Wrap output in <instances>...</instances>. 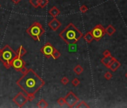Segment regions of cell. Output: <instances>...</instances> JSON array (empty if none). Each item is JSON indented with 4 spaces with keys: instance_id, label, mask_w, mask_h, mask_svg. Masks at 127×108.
<instances>
[{
    "instance_id": "30bf717a",
    "label": "cell",
    "mask_w": 127,
    "mask_h": 108,
    "mask_svg": "<svg viewBox=\"0 0 127 108\" xmlns=\"http://www.w3.org/2000/svg\"><path fill=\"white\" fill-rule=\"evenodd\" d=\"M48 25L52 30L57 31L58 29V28L61 26V23L59 22L58 19H56V17H54L50 22H49Z\"/></svg>"
},
{
    "instance_id": "836d02e7",
    "label": "cell",
    "mask_w": 127,
    "mask_h": 108,
    "mask_svg": "<svg viewBox=\"0 0 127 108\" xmlns=\"http://www.w3.org/2000/svg\"><path fill=\"white\" fill-rule=\"evenodd\" d=\"M0 7H1V5H0Z\"/></svg>"
},
{
    "instance_id": "4316f807",
    "label": "cell",
    "mask_w": 127,
    "mask_h": 108,
    "mask_svg": "<svg viewBox=\"0 0 127 108\" xmlns=\"http://www.w3.org/2000/svg\"><path fill=\"white\" fill-rule=\"evenodd\" d=\"M88 8L86 5H81L80 7V11L81 13H86L88 11Z\"/></svg>"
},
{
    "instance_id": "d6a6232c",
    "label": "cell",
    "mask_w": 127,
    "mask_h": 108,
    "mask_svg": "<svg viewBox=\"0 0 127 108\" xmlns=\"http://www.w3.org/2000/svg\"><path fill=\"white\" fill-rule=\"evenodd\" d=\"M126 77H127V74H126Z\"/></svg>"
},
{
    "instance_id": "44dd1931",
    "label": "cell",
    "mask_w": 127,
    "mask_h": 108,
    "mask_svg": "<svg viewBox=\"0 0 127 108\" xmlns=\"http://www.w3.org/2000/svg\"><path fill=\"white\" fill-rule=\"evenodd\" d=\"M39 1L40 0H29V3L31 5H32L35 8H37L39 7Z\"/></svg>"
},
{
    "instance_id": "277c9868",
    "label": "cell",
    "mask_w": 127,
    "mask_h": 108,
    "mask_svg": "<svg viewBox=\"0 0 127 108\" xmlns=\"http://www.w3.org/2000/svg\"><path fill=\"white\" fill-rule=\"evenodd\" d=\"M26 33L36 41H40V38L45 33V29L39 22L33 23L26 29Z\"/></svg>"
},
{
    "instance_id": "e0dca14e",
    "label": "cell",
    "mask_w": 127,
    "mask_h": 108,
    "mask_svg": "<svg viewBox=\"0 0 127 108\" xmlns=\"http://www.w3.org/2000/svg\"><path fill=\"white\" fill-rule=\"evenodd\" d=\"M84 40H85L88 43H91L92 41L93 40V35H92V34H91V32H88L85 35H84Z\"/></svg>"
},
{
    "instance_id": "484cf974",
    "label": "cell",
    "mask_w": 127,
    "mask_h": 108,
    "mask_svg": "<svg viewBox=\"0 0 127 108\" xmlns=\"http://www.w3.org/2000/svg\"><path fill=\"white\" fill-rule=\"evenodd\" d=\"M27 97H28V100H29V101H32L35 99V94L27 95Z\"/></svg>"
},
{
    "instance_id": "4dcf8cb0",
    "label": "cell",
    "mask_w": 127,
    "mask_h": 108,
    "mask_svg": "<svg viewBox=\"0 0 127 108\" xmlns=\"http://www.w3.org/2000/svg\"><path fill=\"white\" fill-rule=\"evenodd\" d=\"M11 1H12V2H13L14 4H18L21 1V0H11Z\"/></svg>"
},
{
    "instance_id": "7402d4cb",
    "label": "cell",
    "mask_w": 127,
    "mask_h": 108,
    "mask_svg": "<svg viewBox=\"0 0 127 108\" xmlns=\"http://www.w3.org/2000/svg\"><path fill=\"white\" fill-rule=\"evenodd\" d=\"M76 107H77V108H84V107H89V106L87 104V103L85 102V101H81L80 103H79V104L78 105H76L75 106Z\"/></svg>"
},
{
    "instance_id": "cb8c5ba5",
    "label": "cell",
    "mask_w": 127,
    "mask_h": 108,
    "mask_svg": "<svg viewBox=\"0 0 127 108\" xmlns=\"http://www.w3.org/2000/svg\"><path fill=\"white\" fill-rule=\"evenodd\" d=\"M69 80L68 77H63L62 79L61 80V83L63 85H67V84L69 83Z\"/></svg>"
},
{
    "instance_id": "9c48e42d",
    "label": "cell",
    "mask_w": 127,
    "mask_h": 108,
    "mask_svg": "<svg viewBox=\"0 0 127 108\" xmlns=\"http://www.w3.org/2000/svg\"><path fill=\"white\" fill-rule=\"evenodd\" d=\"M54 47L49 43L47 42L44 47H42L40 49V52L43 53L47 59H49L50 57H52L53 50H54Z\"/></svg>"
},
{
    "instance_id": "8992f818",
    "label": "cell",
    "mask_w": 127,
    "mask_h": 108,
    "mask_svg": "<svg viewBox=\"0 0 127 108\" xmlns=\"http://www.w3.org/2000/svg\"><path fill=\"white\" fill-rule=\"evenodd\" d=\"M64 99L66 104L69 107H74L76 105V104H78V102L79 101V98L71 91L68 92L67 95L64 97Z\"/></svg>"
},
{
    "instance_id": "d6986e66",
    "label": "cell",
    "mask_w": 127,
    "mask_h": 108,
    "mask_svg": "<svg viewBox=\"0 0 127 108\" xmlns=\"http://www.w3.org/2000/svg\"><path fill=\"white\" fill-rule=\"evenodd\" d=\"M61 53L57 50V49H54L53 50V53H52V57L54 59H58L60 56H61Z\"/></svg>"
},
{
    "instance_id": "d4e9b609",
    "label": "cell",
    "mask_w": 127,
    "mask_h": 108,
    "mask_svg": "<svg viewBox=\"0 0 127 108\" xmlns=\"http://www.w3.org/2000/svg\"><path fill=\"white\" fill-rule=\"evenodd\" d=\"M79 83H80V81H79V80L78 79V78H74L73 80H72V85L73 86H79Z\"/></svg>"
},
{
    "instance_id": "1f68e13d",
    "label": "cell",
    "mask_w": 127,
    "mask_h": 108,
    "mask_svg": "<svg viewBox=\"0 0 127 108\" xmlns=\"http://www.w3.org/2000/svg\"><path fill=\"white\" fill-rule=\"evenodd\" d=\"M76 47H73V49H76ZM69 51H70V52H71V51H72V50H70Z\"/></svg>"
},
{
    "instance_id": "ac0fdd59",
    "label": "cell",
    "mask_w": 127,
    "mask_h": 108,
    "mask_svg": "<svg viewBox=\"0 0 127 108\" xmlns=\"http://www.w3.org/2000/svg\"><path fill=\"white\" fill-rule=\"evenodd\" d=\"M83 71H84V69H83V68L81 66V65H77L74 68H73V71L76 73V74H77V75H80L82 72H83Z\"/></svg>"
},
{
    "instance_id": "5b68a950",
    "label": "cell",
    "mask_w": 127,
    "mask_h": 108,
    "mask_svg": "<svg viewBox=\"0 0 127 108\" xmlns=\"http://www.w3.org/2000/svg\"><path fill=\"white\" fill-rule=\"evenodd\" d=\"M10 65L13 69H15L17 71H20L22 68L25 66V63L24 60L22 59V57L17 54L16 56L11 60Z\"/></svg>"
},
{
    "instance_id": "603a6c76",
    "label": "cell",
    "mask_w": 127,
    "mask_h": 108,
    "mask_svg": "<svg viewBox=\"0 0 127 108\" xmlns=\"http://www.w3.org/2000/svg\"><path fill=\"white\" fill-rule=\"evenodd\" d=\"M57 103H58V104L59 106H61V107H62V106H64V104H66L64 98H58V99L57 100Z\"/></svg>"
},
{
    "instance_id": "52a82bcc",
    "label": "cell",
    "mask_w": 127,
    "mask_h": 108,
    "mask_svg": "<svg viewBox=\"0 0 127 108\" xmlns=\"http://www.w3.org/2000/svg\"><path fill=\"white\" fill-rule=\"evenodd\" d=\"M28 101H29V100H28L27 95H25L22 92H19V93L13 98V102L19 107H23Z\"/></svg>"
},
{
    "instance_id": "4fadbf2b",
    "label": "cell",
    "mask_w": 127,
    "mask_h": 108,
    "mask_svg": "<svg viewBox=\"0 0 127 108\" xmlns=\"http://www.w3.org/2000/svg\"><path fill=\"white\" fill-rule=\"evenodd\" d=\"M120 66V63L119 62H118L117 60L115 59L114 61H113V62L111 64V65L109 66V68H110L111 71H116Z\"/></svg>"
},
{
    "instance_id": "3957f363",
    "label": "cell",
    "mask_w": 127,
    "mask_h": 108,
    "mask_svg": "<svg viewBox=\"0 0 127 108\" xmlns=\"http://www.w3.org/2000/svg\"><path fill=\"white\" fill-rule=\"evenodd\" d=\"M16 55L17 53L9 45H5L4 47L0 49V61L3 63L5 68L9 69L11 68L10 63Z\"/></svg>"
},
{
    "instance_id": "7a4b0ae2",
    "label": "cell",
    "mask_w": 127,
    "mask_h": 108,
    "mask_svg": "<svg viewBox=\"0 0 127 108\" xmlns=\"http://www.w3.org/2000/svg\"><path fill=\"white\" fill-rule=\"evenodd\" d=\"M59 37L68 45L76 44L77 41L83 37V34L74 24L69 23L59 34Z\"/></svg>"
},
{
    "instance_id": "9a60e30c",
    "label": "cell",
    "mask_w": 127,
    "mask_h": 108,
    "mask_svg": "<svg viewBox=\"0 0 127 108\" xmlns=\"http://www.w3.org/2000/svg\"><path fill=\"white\" fill-rule=\"evenodd\" d=\"M37 107L39 108H46L48 107V103L44 99H40L37 103Z\"/></svg>"
},
{
    "instance_id": "f546056e",
    "label": "cell",
    "mask_w": 127,
    "mask_h": 108,
    "mask_svg": "<svg viewBox=\"0 0 127 108\" xmlns=\"http://www.w3.org/2000/svg\"><path fill=\"white\" fill-rule=\"evenodd\" d=\"M103 55H104V56H108L111 55V53L108 50H105V51L103 52Z\"/></svg>"
},
{
    "instance_id": "2e32d148",
    "label": "cell",
    "mask_w": 127,
    "mask_h": 108,
    "mask_svg": "<svg viewBox=\"0 0 127 108\" xmlns=\"http://www.w3.org/2000/svg\"><path fill=\"white\" fill-rule=\"evenodd\" d=\"M105 32H106L108 35H113V34L115 33V28L113 27L111 25H109V26L106 28V29H105Z\"/></svg>"
},
{
    "instance_id": "ffe728a7",
    "label": "cell",
    "mask_w": 127,
    "mask_h": 108,
    "mask_svg": "<svg viewBox=\"0 0 127 108\" xmlns=\"http://www.w3.org/2000/svg\"><path fill=\"white\" fill-rule=\"evenodd\" d=\"M49 3V0H40L39 1V7L41 8H45Z\"/></svg>"
},
{
    "instance_id": "f1b7e54d",
    "label": "cell",
    "mask_w": 127,
    "mask_h": 108,
    "mask_svg": "<svg viewBox=\"0 0 127 108\" xmlns=\"http://www.w3.org/2000/svg\"><path fill=\"white\" fill-rule=\"evenodd\" d=\"M27 70H28V69L26 68V67H25V66H24L23 68H22L20 69V73H22V74H25V73L27 71Z\"/></svg>"
},
{
    "instance_id": "7c38bea8",
    "label": "cell",
    "mask_w": 127,
    "mask_h": 108,
    "mask_svg": "<svg viewBox=\"0 0 127 108\" xmlns=\"http://www.w3.org/2000/svg\"><path fill=\"white\" fill-rule=\"evenodd\" d=\"M61 11L60 10L56 7V6H53L49 11V14L51 15L52 17H58V15L60 14Z\"/></svg>"
},
{
    "instance_id": "8fae6325",
    "label": "cell",
    "mask_w": 127,
    "mask_h": 108,
    "mask_svg": "<svg viewBox=\"0 0 127 108\" xmlns=\"http://www.w3.org/2000/svg\"><path fill=\"white\" fill-rule=\"evenodd\" d=\"M115 60V58L112 57L111 55L108 56H105L103 59H102V62L107 67V68H109V66L111 65V64L113 62V61Z\"/></svg>"
},
{
    "instance_id": "83f0119b",
    "label": "cell",
    "mask_w": 127,
    "mask_h": 108,
    "mask_svg": "<svg viewBox=\"0 0 127 108\" xmlns=\"http://www.w3.org/2000/svg\"><path fill=\"white\" fill-rule=\"evenodd\" d=\"M112 77V74L110 73V72H106L105 73V78L106 79V80H110L111 78Z\"/></svg>"
},
{
    "instance_id": "6da1fadb",
    "label": "cell",
    "mask_w": 127,
    "mask_h": 108,
    "mask_svg": "<svg viewBox=\"0 0 127 108\" xmlns=\"http://www.w3.org/2000/svg\"><path fill=\"white\" fill-rule=\"evenodd\" d=\"M17 85L26 95H29L37 93L45 85V82L35 71L29 68L17 81Z\"/></svg>"
},
{
    "instance_id": "5bb4252c",
    "label": "cell",
    "mask_w": 127,
    "mask_h": 108,
    "mask_svg": "<svg viewBox=\"0 0 127 108\" xmlns=\"http://www.w3.org/2000/svg\"><path fill=\"white\" fill-rule=\"evenodd\" d=\"M27 53V50L26 49L23 47V46H20V47H18V49L17 50V54L20 56H25V54Z\"/></svg>"
},
{
    "instance_id": "ba28073f",
    "label": "cell",
    "mask_w": 127,
    "mask_h": 108,
    "mask_svg": "<svg viewBox=\"0 0 127 108\" xmlns=\"http://www.w3.org/2000/svg\"><path fill=\"white\" fill-rule=\"evenodd\" d=\"M91 32V34L93 37V39H96V41H99L104 35L105 31L101 25L99 24L92 29V31Z\"/></svg>"
}]
</instances>
